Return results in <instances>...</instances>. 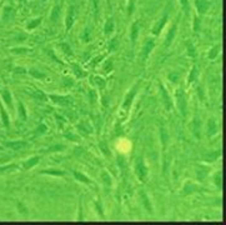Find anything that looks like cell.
<instances>
[{
    "instance_id": "obj_5",
    "label": "cell",
    "mask_w": 226,
    "mask_h": 225,
    "mask_svg": "<svg viewBox=\"0 0 226 225\" xmlns=\"http://www.w3.org/2000/svg\"><path fill=\"white\" fill-rule=\"evenodd\" d=\"M19 115H20V118H21V120L24 121L25 119H26V112H25V108H24V105L20 103L19 104Z\"/></svg>"
},
{
    "instance_id": "obj_3",
    "label": "cell",
    "mask_w": 226,
    "mask_h": 225,
    "mask_svg": "<svg viewBox=\"0 0 226 225\" xmlns=\"http://www.w3.org/2000/svg\"><path fill=\"white\" fill-rule=\"evenodd\" d=\"M0 115H1V120H3L4 125H5L6 128H9V116H8V114L5 112V109L3 108L1 103H0Z\"/></svg>"
},
{
    "instance_id": "obj_8",
    "label": "cell",
    "mask_w": 226,
    "mask_h": 225,
    "mask_svg": "<svg viewBox=\"0 0 226 225\" xmlns=\"http://www.w3.org/2000/svg\"><path fill=\"white\" fill-rule=\"evenodd\" d=\"M43 173H44V174H53V175H63V174H64L63 171H55V170H51V171H49V170H44Z\"/></svg>"
},
{
    "instance_id": "obj_10",
    "label": "cell",
    "mask_w": 226,
    "mask_h": 225,
    "mask_svg": "<svg viewBox=\"0 0 226 225\" xmlns=\"http://www.w3.org/2000/svg\"><path fill=\"white\" fill-rule=\"evenodd\" d=\"M0 138H1V134H0Z\"/></svg>"
},
{
    "instance_id": "obj_6",
    "label": "cell",
    "mask_w": 226,
    "mask_h": 225,
    "mask_svg": "<svg viewBox=\"0 0 226 225\" xmlns=\"http://www.w3.org/2000/svg\"><path fill=\"white\" fill-rule=\"evenodd\" d=\"M33 97L36 98V99H39V100H44V99H45V95H44L40 90H36V92L33 94Z\"/></svg>"
},
{
    "instance_id": "obj_2",
    "label": "cell",
    "mask_w": 226,
    "mask_h": 225,
    "mask_svg": "<svg viewBox=\"0 0 226 225\" xmlns=\"http://www.w3.org/2000/svg\"><path fill=\"white\" fill-rule=\"evenodd\" d=\"M39 156H33V158H30V159H28V160H25L24 163H23V168L25 169V170H28V169H30V168H33V166H35L38 163H39Z\"/></svg>"
},
{
    "instance_id": "obj_7",
    "label": "cell",
    "mask_w": 226,
    "mask_h": 225,
    "mask_svg": "<svg viewBox=\"0 0 226 225\" xmlns=\"http://www.w3.org/2000/svg\"><path fill=\"white\" fill-rule=\"evenodd\" d=\"M75 176H76V178H78V179H79L80 181H84V183H89V179H88V178H85V176H84L83 174H80V173H76V171H75Z\"/></svg>"
},
{
    "instance_id": "obj_9",
    "label": "cell",
    "mask_w": 226,
    "mask_h": 225,
    "mask_svg": "<svg viewBox=\"0 0 226 225\" xmlns=\"http://www.w3.org/2000/svg\"><path fill=\"white\" fill-rule=\"evenodd\" d=\"M30 74H31V75H34L35 78H39V79H41V78H44V76H45L44 74L38 73V71H35V70H31V71H30Z\"/></svg>"
},
{
    "instance_id": "obj_4",
    "label": "cell",
    "mask_w": 226,
    "mask_h": 225,
    "mask_svg": "<svg viewBox=\"0 0 226 225\" xmlns=\"http://www.w3.org/2000/svg\"><path fill=\"white\" fill-rule=\"evenodd\" d=\"M3 99L5 100V103H6L9 107H11V94H10V92H9L8 89H4V92H3Z\"/></svg>"
},
{
    "instance_id": "obj_1",
    "label": "cell",
    "mask_w": 226,
    "mask_h": 225,
    "mask_svg": "<svg viewBox=\"0 0 226 225\" xmlns=\"http://www.w3.org/2000/svg\"><path fill=\"white\" fill-rule=\"evenodd\" d=\"M6 146L11 148L13 150H21L23 148L28 146V143L24 141V140H18V141H8L6 143Z\"/></svg>"
}]
</instances>
